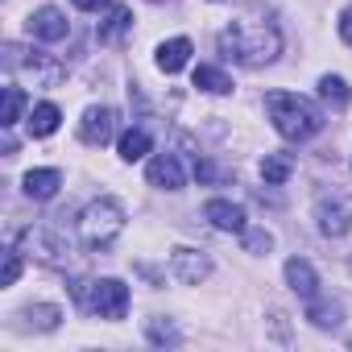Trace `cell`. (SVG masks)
Segmentation results:
<instances>
[{
    "label": "cell",
    "mask_w": 352,
    "mask_h": 352,
    "mask_svg": "<svg viewBox=\"0 0 352 352\" xmlns=\"http://www.w3.org/2000/svg\"><path fill=\"white\" fill-rule=\"evenodd\" d=\"M216 46H220V54L232 58L236 67L257 71V67L278 63V54H282V34H278V25H274L270 17L245 13V17H236V21L216 38Z\"/></svg>",
    "instance_id": "cell-1"
},
{
    "label": "cell",
    "mask_w": 352,
    "mask_h": 352,
    "mask_svg": "<svg viewBox=\"0 0 352 352\" xmlns=\"http://www.w3.org/2000/svg\"><path fill=\"white\" fill-rule=\"evenodd\" d=\"M265 112H270L274 129L286 141H311L323 129V112L307 96H298V91H270L265 96Z\"/></svg>",
    "instance_id": "cell-2"
},
{
    "label": "cell",
    "mask_w": 352,
    "mask_h": 352,
    "mask_svg": "<svg viewBox=\"0 0 352 352\" xmlns=\"http://www.w3.org/2000/svg\"><path fill=\"white\" fill-rule=\"evenodd\" d=\"M124 204L120 199H112V195H100V199H91L87 208H83V216H79V236H83V245L87 249H108L120 232H124Z\"/></svg>",
    "instance_id": "cell-3"
},
{
    "label": "cell",
    "mask_w": 352,
    "mask_h": 352,
    "mask_svg": "<svg viewBox=\"0 0 352 352\" xmlns=\"http://www.w3.org/2000/svg\"><path fill=\"white\" fill-rule=\"evenodd\" d=\"M5 67L9 71H25V75H34V83L38 87H58L63 79H67V67L54 58V54H46V50H21V46H5Z\"/></svg>",
    "instance_id": "cell-4"
},
{
    "label": "cell",
    "mask_w": 352,
    "mask_h": 352,
    "mask_svg": "<svg viewBox=\"0 0 352 352\" xmlns=\"http://www.w3.org/2000/svg\"><path fill=\"white\" fill-rule=\"evenodd\" d=\"M17 249H21L25 257L42 261V265H67V257H71L67 241H63L58 232H50V228H38V224L17 236Z\"/></svg>",
    "instance_id": "cell-5"
},
{
    "label": "cell",
    "mask_w": 352,
    "mask_h": 352,
    "mask_svg": "<svg viewBox=\"0 0 352 352\" xmlns=\"http://www.w3.org/2000/svg\"><path fill=\"white\" fill-rule=\"evenodd\" d=\"M91 315L100 319H124L129 315V286L120 278H100L91 282V302H87Z\"/></svg>",
    "instance_id": "cell-6"
},
{
    "label": "cell",
    "mask_w": 352,
    "mask_h": 352,
    "mask_svg": "<svg viewBox=\"0 0 352 352\" xmlns=\"http://www.w3.org/2000/svg\"><path fill=\"white\" fill-rule=\"evenodd\" d=\"M116 129H120L116 108L91 104V108L83 112V120H79V141H87V145H108V141L116 137Z\"/></svg>",
    "instance_id": "cell-7"
},
{
    "label": "cell",
    "mask_w": 352,
    "mask_h": 352,
    "mask_svg": "<svg viewBox=\"0 0 352 352\" xmlns=\"http://www.w3.org/2000/svg\"><path fill=\"white\" fill-rule=\"evenodd\" d=\"M315 224L323 236H348L352 232V208L340 195H319L315 199Z\"/></svg>",
    "instance_id": "cell-8"
},
{
    "label": "cell",
    "mask_w": 352,
    "mask_h": 352,
    "mask_svg": "<svg viewBox=\"0 0 352 352\" xmlns=\"http://www.w3.org/2000/svg\"><path fill=\"white\" fill-rule=\"evenodd\" d=\"M170 274L179 278V282H187V286H199L208 274H212V257L204 253V249H187V245H179L170 253Z\"/></svg>",
    "instance_id": "cell-9"
},
{
    "label": "cell",
    "mask_w": 352,
    "mask_h": 352,
    "mask_svg": "<svg viewBox=\"0 0 352 352\" xmlns=\"http://www.w3.org/2000/svg\"><path fill=\"white\" fill-rule=\"evenodd\" d=\"M25 30H30V38H38V42H63V38L71 34V21H67V13H63V9L42 5V9H34V13H30Z\"/></svg>",
    "instance_id": "cell-10"
},
{
    "label": "cell",
    "mask_w": 352,
    "mask_h": 352,
    "mask_svg": "<svg viewBox=\"0 0 352 352\" xmlns=\"http://www.w3.org/2000/svg\"><path fill=\"white\" fill-rule=\"evenodd\" d=\"M145 179H149V187H157V191H183L187 170H183V162L174 157V153H157V157L149 162V170H145Z\"/></svg>",
    "instance_id": "cell-11"
},
{
    "label": "cell",
    "mask_w": 352,
    "mask_h": 352,
    "mask_svg": "<svg viewBox=\"0 0 352 352\" xmlns=\"http://www.w3.org/2000/svg\"><path fill=\"white\" fill-rule=\"evenodd\" d=\"M204 216H208V224L220 228V232H245V228H249L245 208L232 204V199H208V204H204Z\"/></svg>",
    "instance_id": "cell-12"
},
{
    "label": "cell",
    "mask_w": 352,
    "mask_h": 352,
    "mask_svg": "<svg viewBox=\"0 0 352 352\" xmlns=\"http://www.w3.org/2000/svg\"><path fill=\"white\" fill-rule=\"evenodd\" d=\"M286 286H290L302 302L319 298V274H315L311 261H302V257H290V261H286Z\"/></svg>",
    "instance_id": "cell-13"
},
{
    "label": "cell",
    "mask_w": 352,
    "mask_h": 352,
    "mask_svg": "<svg viewBox=\"0 0 352 352\" xmlns=\"http://www.w3.org/2000/svg\"><path fill=\"white\" fill-rule=\"evenodd\" d=\"M58 187H63V174H58V170H50V166H42V170H30L25 179H21V191H25L30 199H38V204L54 199V195H58Z\"/></svg>",
    "instance_id": "cell-14"
},
{
    "label": "cell",
    "mask_w": 352,
    "mask_h": 352,
    "mask_svg": "<svg viewBox=\"0 0 352 352\" xmlns=\"http://www.w3.org/2000/svg\"><path fill=\"white\" fill-rule=\"evenodd\" d=\"M133 30V9H124V5H112L104 17H100V25H96V38L100 42H108V46H116V42H124V34Z\"/></svg>",
    "instance_id": "cell-15"
},
{
    "label": "cell",
    "mask_w": 352,
    "mask_h": 352,
    "mask_svg": "<svg viewBox=\"0 0 352 352\" xmlns=\"http://www.w3.org/2000/svg\"><path fill=\"white\" fill-rule=\"evenodd\" d=\"M191 42L187 38H170V42H162L157 46V54H153V63H157V71H166V75H179L187 63H191Z\"/></svg>",
    "instance_id": "cell-16"
},
{
    "label": "cell",
    "mask_w": 352,
    "mask_h": 352,
    "mask_svg": "<svg viewBox=\"0 0 352 352\" xmlns=\"http://www.w3.org/2000/svg\"><path fill=\"white\" fill-rule=\"evenodd\" d=\"M30 137H50V133H58V124H63V112L54 108V104H38L34 112H30Z\"/></svg>",
    "instance_id": "cell-17"
},
{
    "label": "cell",
    "mask_w": 352,
    "mask_h": 352,
    "mask_svg": "<svg viewBox=\"0 0 352 352\" xmlns=\"http://www.w3.org/2000/svg\"><path fill=\"white\" fill-rule=\"evenodd\" d=\"M290 170H294V157H290V153H265V157H261V179H265L270 187H282V183L290 179Z\"/></svg>",
    "instance_id": "cell-18"
},
{
    "label": "cell",
    "mask_w": 352,
    "mask_h": 352,
    "mask_svg": "<svg viewBox=\"0 0 352 352\" xmlns=\"http://www.w3.org/2000/svg\"><path fill=\"white\" fill-rule=\"evenodd\" d=\"M191 79H195V87L208 91V96H228V91H232V79H228L220 67H195Z\"/></svg>",
    "instance_id": "cell-19"
},
{
    "label": "cell",
    "mask_w": 352,
    "mask_h": 352,
    "mask_svg": "<svg viewBox=\"0 0 352 352\" xmlns=\"http://www.w3.org/2000/svg\"><path fill=\"white\" fill-rule=\"evenodd\" d=\"M21 327H34V331H54L58 327V319H63V311L58 307H50V302H38V307H25L21 311Z\"/></svg>",
    "instance_id": "cell-20"
},
{
    "label": "cell",
    "mask_w": 352,
    "mask_h": 352,
    "mask_svg": "<svg viewBox=\"0 0 352 352\" xmlns=\"http://www.w3.org/2000/svg\"><path fill=\"white\" fill-rule=\"evenodd\" d=\"M307 319H311L315 327L331 331V327H340V323H344V311H340V302H323V298H311V302H307Z\"/></svg>",
    "instance_id": "cell-21"
},
{
    "label": "cell",
    "mask_w": 352,
    "mask_h": 352,
    "mask_svg": "<svg viewBox=\"0 0 352 352\" xmlns=\"http://www.w3.org/2000/svg\"><path fill=\"white\" fill-rule=\"evenodd\" d=\"M149 145H153V141H149L145 129H129V133H120V145H116V149H120V162H141V157L149 153Z\"/></svg>",
    "instance_id": "cell-22"
},
{
    "label": "cell",
    "mask_w": 352,
    "mask_h": 352,
    "mask_svg": "<svg viewBox=\"0 0 352 352\" xmlns=\"http://www.w3.org/2000/svg\"><path fill=\"white\" fill-rule=\"evenodd\" d=\"M25 104H30V96H25V87H17V83H9V87H5V108H0V124H5V129H13V124L21 120V112H25Z\"/></svg>",
    "instance_id": "cell-23"
},
{
    "label": "cell",
    "mask_w": 352,
    "mask_h": 352,
    "mask_svg": "<svg viewBox=\"0 0 352 352\" xmlns=\"http://www.w3.org/2000/svg\"><path fill=\"white\" fill-rule=\"evenodd\" d=\"M319 100H323V104H331V108H348L352 87H348L340 75H323V79H319Z\"/></svg>",
    "instance_id": "cell-24"
},
{
    "label": "cell",
    "mask_w": 352,
    "mask_h": 352,
    "mask_svg": "<svg viewBox=\"0 0 352 352\" xmlns=\"http://www.w3.org/2000/svg\"><path fill=\"white\" fill-rule=\"evenodd\" d=\"M145 336H149L153 344H162V348H166V344H170V348H174V344H183V331H179V327H174L170 319H162V315H153V319H145Z\"/></svg>",
    "instance_id": "cell-25"
},
{
    "label": "cell",
    "mask_w": 352,
    "mask_h": 352,
    "mask_svg": "<svg viewBox=\"0 0 352 352\" xmlns=\"http://www.w3.org/2000/svg\"><path fill=\"white\" fill-rule=\"evenodd\" d=\"M241 241H245V253H253V257H261V253H270V249H274V236H270L265 228H245V232H241Z\"/></svg>",
    "instance_id": "cell-26"
},
{
    "label": "cell",
    "mask_w": 352,
    "mask_h": 352,
    "mask_svg": "<svg viewBox=\"0 0 352 352\" xmlns=\"http://www.w3.org/2000/svg\"><path fill=\"white\" fill-rule=\"evenodd\" d=\"M195 179H199V183H220V179H232V174L220 170V166L208 162V157H195Z\"/></svg>",
    "instance_id": "cell-27"
},
{
    "label": "cell",
    "mask_w": 352,
    "mask_h": 352,
    "mask_svg": "<svg viewBox=\"0 0 352 352\" xmlns=\"http://www.w3.org/2000/svg\"><path fill=\"white\" fill-rule=\"evenodd\" d=\"M17 278H21V249H17V245H9V249H5V278H0V282L13 286Z\"/></svg>",
    "instance_id": "cell-28"
},
{
    "label": "cell",
    "mask_w": 352,
    "mask_h": 352,
    "mask_svg": "<svg viewBox=\"0 0 352 352\" xmlns=\"http://www.w3.org/2000/svg\"><path fill=\"white\" fill-rule=\"evenodd\" d=\"M340 38H344L348 46H352V5H348V9L340 13Z\"/></svg>",
    "instance_id": "cell-29"
},
{
    "label": "cell",
    "mask_w": 352,
    "mask_h": 352,
    "mask_svg": "<svg viewBox=\"0 0 352 352\" xmlns=\"http://www.w3.org/2000/svg\"><path fill=\"white\" fill-rule=\"evenodd\" d=\"M75 9H83V13H100V9H112V0H75Z\"/></svg>",
    "instance_id": "cell-30"
},
{
    "label": "cell",
    "mask_w": 352,
    "mask_h": 352,
    "mask_svg": "<svg viewBox=\"0 0 352 352\" xmlns=\"http://www.w3.org/2000/svg\"><path fill=\"white\" fill-rule=\"evenodd\" d=\"M153 5H162V0H153Z\"/></svg>",
    "instance_id": "cell-31"
}]
</instances>
